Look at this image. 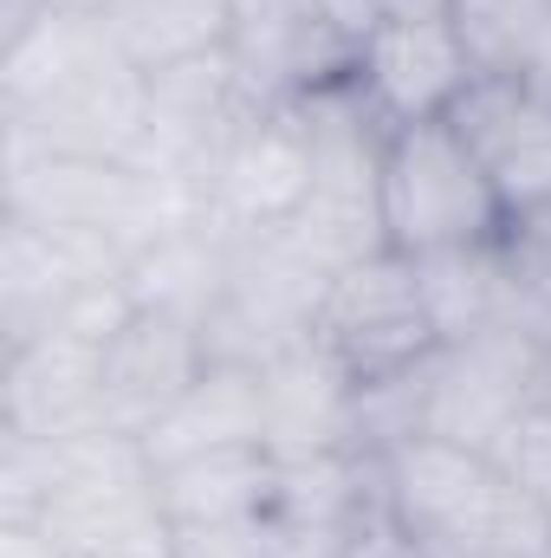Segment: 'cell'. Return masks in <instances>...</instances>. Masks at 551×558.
<instances>
[{
  "label": "cell",
  "instance_id": "6da1fadb",
  "mask_svg": "<svg viewBox=\"0 0 551 558\" xmlns=\"http://www.w3.org/2000/svg\"><path fill=\"white\" fill-rule=\"evenodd\" d=\"M377 487H383V513L428 558L551 553V513L539 500H526L500 474V461L480 454V448H461V441H441V435H409L390 454H377Z\"/></svg>",
  "mask_w": 551,
  "mask_h": 558
},
{
  "label": "cell",
  "instance_id": "7a4b0ae2",
  "mask_svg": "<svg viewBox=\"0 0 551 558\" xmlns=\"http://www.w3.org/2000/svg\"><path fill=\"white\" fill-rule=\"evenodd\" d=\"M305 124H311V195L298 208V221L285 228L318 267H351L390 247L383 234V118L357 98L351 78L298 98Z\"/></svg>",
  "mask_w": 551,
  "mask_h": 558
},
{
  "label": "cell",
  "instance_id": "3957f363",
  "mask_svg": "<svg viewBox=\"0 0 551 558\" xmlns=\"http://www.w3.org/2000/svg\"><path fill=\"white\" fill-rule=\"evenodd\" d=\"M383 234L396 254H448V247H493L506 234V208L454 131V118L403 124L383 143Z\"/></svg>",
  "mask_w": 551,
  "mask_h": 558
},
{
  "label": "cell",
  "instance_id": "277c9868",
  "mask_svg": "<svg viewBox=\"0 0 551 558\" xmlns=\"http://www.w3.org/2000/svg\"><path fill=\"white\" fill-rule=\"evenodd\" d=\"M311 338L331 351V364L351 384L403 377V371L428 364L441 351V338L428 325V305H421L415 260L396 254V247L331 274L325 299H318V318H311Z\"/></svg>",
  "mask_w": 551,
  "mask_h": 558
},
{
  "label": "cell",
  "instance_id": "5b68a950",
  "mask_svg": "<svg viewBox=\"0 0 551 558\" xmlns=\"http://www.w3.org/2000/svg\"><path fill=\"white\" fill-rule=\"evenodd\" d=\"M331 267H318L285 228H228V292L208 318V357L267 364L273 351L311 338Z\"/></svg>",
  "mask_w": 551,
  "mask_h": 558
},
{
  "label": "cell",
  "instance_id": "8992f818",
  "mask_svg": "<svg viewBox=\"0 0 551 558\" xmlns=\"http://www.w3.org/2000/svg\"><path fill=\"white\" fill-rule=\"evenodd\" d=\"M539 397H551V344L532 325H493L428 357V435L441 441L487 454Z\"/></svg>",
  "mask_w": 551,
  "mask_h": 558
},
{
  "label": "cell",
  "instance_id": "52a82bcc",
  "mask_svg": "<svg viewBox=\"0 0 551 558\" xmlns=\"http://www.w3.org/2000/svg\"><path fill=\"white\" fill-rule=\"evenodd\" d=\"M474 59L454 33V20H383L364 52L351 59L357 98L383 118V131L454 118V105L474 92Z\"/></svg>",
  "mask_w": 551,
  "mask_h": 558
},
{
  "label": "cell",
  "instance_id": "ba28073f",
  "mask_svg": "<svg viewBox=\"0 0 551 558\" xmlns=\"http://www.w3.org/2000/svg\"><path fill=\"white\" fill-rule=\"evenodd\" d=\"M311 195V124L305 105L241 111L215 162L208 208L221 228H292Z\"/></svg>",
  "mask_w": 551,
  "mask_h": 558
},
{
  "label": "cell",
  "instance_id": "9c48e42d",
  "mask_svg": "<svg viewBox=\"0 0 551 558\" xmlns=\"http://www.w3.org/2000/svg\"><path fill=\"white\" fill-rule=\"evenodd\" d=\"M228 59H234L247 111L298 105V98L351 78V52L331 39V26L318 20L311 0H234Z\"/></svg>",
  "mask_w": 551,
  "mask_h": 558
},
{
  "label": "cell",
  "instance_id": "30bf717a",
  "mask_svg": "<svg viewBox=\"0 0 551 558\" xmlns=\"http://www.w3.org/2000/svg\"><path fill=\"white\" fill-rule=\"evenodd\" d=\"M131 254L105 234H72V228H39L20 215H0V331L7 344L39 338L85 286L118 279Z\"/></svg>",
  "mask_w": 551,
  "mask_h": 558
},
{
  "label": "cell",
  "instance_id": "8fae6325",
  "mask_svg": "<svg viewBox=\"0 0 551 558\" xmlns=\"http://www.w3.org/2000/svg\"><path fill=\"white\" fill-rule=\"evenodd\" d=\"M208 371V338L195 318L175 312H143L111 338L105 351V390H98V428L111 435H137L162 416L195 377Z\"/></svg>",
  "mask_w": 551,
  "mask_h": 558
},
{
  "label": "cell",
  "instance_id": "7c38bea8",
  "mask_svg": "<svg viewBox=\"0 0 551 558\" xmlns=\"http://www.w3.org/2000/svg\"><path fill=\"white\" fill-rule=\"evenodd\" d=\"M454 131L474 143L506 221L551 208V98L506 78H474V92L454 105Z\"/></svg>",
  "mask_w": 551,
  "mask_h": 558
},
{
  "label": "cell",
  "instance_id": "4fadbf2b",
  "mask_svg": "<svg viewBox=\"0 0 551 558\" xmlns=\"http://www.w3.org/2000/svg\"><path fill=\"white\" fill-rule=\"evenodd\" d=\"M105 351L65 325L7 344L0 371V435H72L98 428V390H105Z\"/></svg>",
  "mask_w": 551,
  "mask_h": 558
},
{
  "label": "cell",
  "instance_id": "5bb4252c",
  "mask_svg": "<svg viewBox=\"0 0 551 558\" xmlns=\"http://www.w3.org/2000/svg\"><path fill=\"white\" fill-rule=\"evenodd\" d=\"M267 390V448L279 461L357 448V384L331 364L318 338H298L260 364Z\"/></svg>",
  "mask_w": 551,
  "mask_h": 558
},
{
  "label": "cell",
  "instance_id": "9a60e30c",
  "mask_svg": "<svg viewBox=\"0 0 551 558\" xmlns=\"http://www.w3.org/2000/svg\"><path fill=\"white\" fill-rule=\"evenodd\" d=\"M221 448H267L260 364L208 357V371L143 428V461H149V468H175V461L221 454Z\"/></svg>",
  "mask_w": 551,
  "mask_h": 558
},
{
  "label": "cell",
  "instance_id": "2e32d148",
  "mask_svg": "<svg viewBox=\"0 0 551 558\" xmlns=\"http://www.w3.org/2000/svg\"><path fill=\"white\" fill-rule=\"evenodd\" d=\"M273 494H279L273 448H221V454H195V461L156 468V500L175 520V533L260 520V513H273Z\"/></svg>",
  "mask_w": 551,
  "mask_h": 558
},
{
  "label": "cell",
  "instance_id": "e0dca14e",
  "mask_svg": "<svg viewBox=\"0 0 551 558\" xmlns=\"http://www.w3.org/2000/svg\"><path fill=\"white\" fill-rule=\"evenodd\" d=\"M415 279H421V305H428V325L441 344H467L493 325H526L519 312V286H513V267L493 247H448V254H421L415 260Z\"/></svg>",
  "mask_w": 551,
  "mask_h": 558
},
{
  "label": "cell",
  "instance_id": "ac0fdd59",
  "mask_svg": "<svg viewBox=\"0 0 551 558\" xmlns=\"http://www.w3.org/2000/svg\"><path fill=\"white\" fill-rule=\"evenodd\" d=\"M118 52L143 78L201 52H221L234 33V0H91Z\"/></svg>",
  "mask_w": 551,
  "mask_h": 558
},
{
  "label": "cell",
  "instance_id": "d6986e66",
  "mask_svg": "<svg viewBox=\"0 0 551 558\" xmlns=\"http://www.w3.org/2000/svg\"><path fill=\"white\" fill-rule=\"evenodd\" d=\"M448 20L480 78L551 98V0H454Z\"/></svg>",
  "mask_w": 551,
  "mask_h": 558
},
{
  "label": "cell",
  "instance_id": "ffe728a7",
  "mask_svg": "<svg viewBox=\"0 0 551 558\" xmlns=\"http://www.w3.org/2000/svg\"><path fill=\"white\" fill-rule=\"evenodd\" d=\"M487 454L500 461V474H506L526 500H539L551 513V397H539L532 410H519Z\"/></svg>",
  "mask_w": 551,
  "mask_h": 558
},
{
  "label": "cell",
  "instance_id": "44dd1931",
  "mask_svg": "<svg viewBox=\"0 0 551 558\" xmlns=\"http://www.w3.org/2000/svg\"><path fill=\"white\" fill-rule=\"evenodd\" d=\"M500 254H506V267H513V286H519V312H526V325L551 318V208L506 221Z\"/></svg>",
  "mask_w": 551,
  "mask_h": 558
},
{
  "label": "cell",
  "instance_id": "7402d4cb",
  "mask_svg": "<svg viewBox=\"0 0 551 558\" xmlns=\"http://www.w3.org/2000/svg\"><path fill=\"white\" fill-rule=\"evenodd\" d=\"M311 7H318V20L331 26V39H338L351 59H357L364 39L383 26V0H311Z\"/></svg>",
  "mask_w": 551,
  "mask_h": 558
},
{
  "label": "cell",
  "instance_id": "603a6c76",
  "mask_svg": "<svg viewBox=\"0 0 551 558\" xmlns=\"http://www.w3.org/2000/svg\"><path fill=\"white\" fill-rule=\"evenodd\" d=\"M344 558H428V553H421L415 539H403V526L377 507V513H370V520L344 539Z\"/></svg>",
  "mask_w": 551,
  "mask_h": 558
},
{
  "label": "cell",
  "instance_id": "cb8c5ba5",
  "mask_svg": "<svg viewBox=\"0 0 551 558\" xmlns=\"http://www.w3.org/2000/svg\"><path fill=\"white\" fill-rule=\"evenodd\" d=\"M0 558H59V546L39 526H0Z\"/></svg>",
  "mask_w": 551,
  "mask_h": 558
},
{
  "label": "cell",
  "instance_id": "d4e9b609",
  "mask_svg": "<svg viewBox=\"0 0 551 558\" xmlns=\"http://www.w3.org/2000/svg\"><path fill=\"white\" fill-rule=\"evenodd\" d=\"M454 0H383V20H448Z\"/></svg>",
  "mask_w": 551,
  "mask_h": 558
},
{
  "label": "cell",
  "instance_id": "484cf974",
  "mask_svg": "<svg viewBox=\"0 0 551 558\" xmlns=\"http://www.w3.org/2000/svg\"><path fill=\"white\" fill-rule=\"evenodd\" d=\"M546 558H551V553H546Z\"/></svg>",
  "mask_w": 551,
  "mask_h": 558
}]
</instances>
